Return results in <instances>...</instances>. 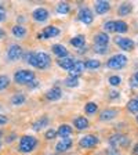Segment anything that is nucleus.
Returning <instances> with one entry per match:
<instances>
[{
	"label": "nucleus",
	"mask_w": 138,
	"mask_h": 155,
	"mask_svg": "<svg viewBox=\"0 0 138 155\" xmlns=\"http://www.w3.org/2000/svg\"><path fill=\"white\" fill-rule=\"evenodd\" d=\"M116 115H117V111L116 110H105L101 112L100 119L101 120H111V119H113Z\"/></svg>",
	"instance_id": "412c9836"
},
{
	"label": "nucleus",
	"mask_w": 138,
	"mask_h": 155,
	"mask_svg": "<svg viewBox=\"0 0 138 155\" xmlns=\"http://www.w3.org/2000/svg\"><path fill=\"white\" fill-rule=\"evenodd\" d=\"M115 43L119 46L122 50H124V51H131L133 48H134V46H135L131 39L120 38V36H116L115 38Z\"/></svg>",
	"instance_id": "0eeeda50"
},
{
	"label": "nucleus",
	"mask_w": 138,
	"mask_h": 155,
	"mask_svg": "<svg viewBox=\"0 0 138 155\" xmlns=\"http://www.w3.org/2000/svg\"><path fill=\"white\" fill-rule=\"evenodd\" d=\"M109 144L112 145L113 148H116V147H127V144H129V137L124 134H120V133H116V134L111 136Z\"/></svg>",
	"instance_id": "39448f33"
},
{
	"label": "nucleus",
	"mask_w": 138,
	"mask_h": 155,
	"mask_svg": "<svg viewBox=\"0 0 138 155\" xmlns=\"http://www.w3.org/2000/svg\"><path fill=\"white\" fill-rule=\"evenodd\" d=\"M55 136H57V132H55V130H53V129H50V130H47V132H46V139H47V140H53Z\"/></svg>",
	"instance_id": "c9c22d12"
},
{
	"label": "nucleus",
	"mask_w": 138,
	"mask_h": 155,
	"mask_svg": "<svg viewBox=\"0 0 138 155\" xmlns=\"http://www.w3.org/2000/svg\"><path fill=\"white\" fill-rule=\"evenodd\" d=\"M65 84L68 87H76V86H79V79H77V76H69L65 81Z\"/></svg>",
	"instance_id": "7c9ffc66"
},
{
	"label": "nucleus",
	"mask_w": 138,
	"mask_h": 155,
	"mask_svg": "<svg viewBox=\"0 0 138 155\" xmlns=\"http://www.w3.org/2000/svg\"><path fill=\"white\" fill-rule=\"evenodd\" d=\"M84 67L88 68V69H98L101 67V62L98 60H88V61L84 62Z\"/></svg>",
	"instance_id": "c85d7f7f"
},
{
	"label": "nucleus",
	"mask_w": 138,
	"mask_h": 155,
	"mask_svg": "<svg viewBox=\"0 0 138 155\" xmlns=\"http://www.w3.org/2000/svg\"><path fill=\"white\" fill-rule=\"evenodd\" d=\"M25 96L24 94H15V96H13V98H11V101H13L14 105H21V104L25 103Z\"/></svg>",
	"instance_id": "c756f323"
},
{
	"label": "nucleus",
	"mask_w": 138,
	"mask_h": 155,
	"mask_svg": "<svg viewBox=\"0 0 138 155\" xmlns=\"http://www.w3.org/2000/svg\"><path fill=\"white\" fill-rule=\"evenodd\" d=\"M94 50H95V53L104 54V53L108 51V47H106V46H95V47H94Z\"/></svg>",
	"instance_id": "e433bc0d"
},
{
	"label": "nucleus",
	"mask_w": 138,
	"mask_h": 155,
	"mask_svg": "<svg viewBox=\"0 0 138 155\" xmlns=\"http://www.w3.org/2000/svg\"><path fill=\"white\" fill-rule=\"evenodd\" d=\"M104 29L108 32H115V21H108L104 24Z\"/></svg>",
	"instance_id": "72a5a7b5"
},
{
	"label": "nucleus",
	"mask_w": 138,
	"mask_h": 155,
	"mask_svg": "<svg viewBox=\"0 0 138 155\" xmlns=\"http://www.w3.org/2000/svg\"><path fill=\"white\" fill-rule=\"evenodd\" d=\"M111 8V4L108 3V2H105V0H98L95 3V11L98 14H105L108 13Z\"/></svg>",
	"instance_id": "f8f14e48"
},
{
	"label": "nucleus",
	"mask_w": 138,
	"mask_h": 155,
	"mask_svg": "<svg viewBox=\"0 0 138 155\" xmlns=\"http://www.w3.org/2000/svg\"><path fill=\"white\" fill-rule=\"evenodd\" d=\"M137 122H138V116H137Z\"/></svg>",
	"instance_id": "49530a36"
},
{
	"label": "nucleus",
	"mask_w": 138,
	"mask_h": 155,
	"mask_svg": "<svg viewBox=\"0 0 138 155\" xmlns=\"http://www.w3.org/2000/svg\"><path fill=\"white\" fill-rule=\"evenodd\" d=\"M84 62L83 61H75L73 67H72V69L69 71V74H71V76H77V75H80L82 72H83L84 69Z\"/></svg>",
	"instance_id": "f3484780"
},
{
	"label": "nucleus",
	"mask_w": 138,
	"mask_h": 155,
	"mask_svg": "<svg viewBox=\"0 0 138 155\" xmlns=\"http://www.w3.org/2000/svg\"><path fill=\"white\" fill-rule=\"evenodd\" d=\"M69 10H71V7H69L68 3H65V2H61V3L57 6V13L58 14H68L69 13Z\"/></svg>",
	"instance_id": "bb28decb"
},
{
	"label": "nucleus",
	"mask_w": 138,
	"mask_h": 155,
	"mask_svg": "<svg viewBox=\"0 0 138 155\" xmlns=\"http://www.w3.org/2000/svg\"><path fill=\"white\" fill-rule=\"evenodd\" d=\"M61 94H62L61 89H58V87H53V89H50V90L46 93V98L50 100V101H55V100H58V98L61 97Z\"/></svg>",
	"instance_id": "2eb2a0df"
},
{
	"label": "nucleus",
	"mask_w": 138,
	"mask_h": 155,
	"mask_svg": "<svg viewBox=\"0 0 138 155\" xmlns=\"http://www.w3.org/2000/svg\"><path fill=\"white\" fill-rule=\"evenodd\" d=\"M13 35L15 36V38H24V36L26 35V29L24 28L22 25H14L13 26Z\"/></svg>",
	"instance_id": "5701e85b"
},
{
	"label": "nucleus",
	"mask_w": 138,
	"mask_h": 155,
	"mask_svg": "<svg viewBox=\"0 0 138 155\" xmlns=\"http://www.w3.org/2000/svg\"><path fill=\"white\" fill-rule=\"evenodd\" d=\"M10 83V79L6 76V75H2L0 76V90H3V89H6L7 86H8Z\"/></svg>",
	"instance_id": "473e14b6"
},
{
	"label": "nucleus",
	"mask_w": 138,
	"mask_h": 155,
	"mask_svg": "<svg viewBox=\"0 0 138 155\" xmlns=\"http://www.w3.org/2000/svg\"><path fill=\"white\" fill-rule=\"evenodd\" d=\"M133 154H134V155H138V143L134 145V148H133Z\"/></svg>",
	"instance_id": "79ce46f5"
},
{
	"label": "nucleus",
	"mask_w": 138,
	"mask_h": 155,
	"mask_svg": "<svg viewBox=\"0 0 138 155\" xmlns=\"http://www.w3.org/2000/svg\"><path fill=\"white\" fill-rule=\"evenodd\" d=\"M3 38H4V31L0 28V39H3Z\"/></svg>",
	"instance_id": "37998d69"
},
{
	"label": "nucleus",
	"mask_w": 138,
	"mask_h": 155,
	"mask_svg": "<svg viewBox=\"0 0 138 155\" xmlns=\"http://www.w3.org/2000/svg\"><path fill=\"white\" fill-rule=\"evenodd\" d=\"M53 53H54L55 55H58L59 58L68 57V50H66V47L62 46V45H54L53 46Z\"/></svg>",
	"instance_id": "6ab92c4d"
},
{
	"label": "nucleus",
	"mask_w": 138,
	"mask_h": 155,
	"mask_svg": "<svg viewBox=\"0 0 138 155\" xmlns=\"http://www.w3.org/2000/svg\"><path fill=\"white\" fill-rule=\"evenodd\" d=\"M71 134H72V127L68 125H61L57 130V136H59L61 139H69Z\"/></svg>",
	"instance_id": "4468645a"
},
{
	"label": "nucleus",
	"mask_w": 138,
	"mask_h": 155,
	"mask_svg": "<svg viewBox=\"0 0 138 155\" xmlns=\"http://www.w3.org/2000/svg\"><path fill=\"white\" fill-rule=\"evenodd\" d=\"M79 144H80L82 148H93L98 144V137H95L94 134H86L80 139Z\"/></svg>",
	"instance_id": "423d86ee"
},
{
	"label": "nucleus",
	"mask_w": 138,
	"mask_h": 155,
	"mask_svg": "<svg viewBox=\"0 0 138 155\" xmlns=\"http://www.w3.org/2000/svg\"><path fill=\"white\" fill-rule=\"evenodd\" d=\"M77 18H79V21H82L83 24H86V25H90V24L93 22L94 15H93V13H91L90 8L84 7V8H82L80 11H79V15H77Z\"/></svg>",
	"instance_id": "1a4fd4ad"
},
{
	"label": "nucleus",
	"mask_w": 138,
	"mask_h": 155,
	"mask_svg": "<svg viewBox=\"0 0 138 155\" xmlns=\"http://www.w3.org/2000/svg\"><path fill=\"white\" fill-rule=\"evenodd\" d=\"M14 81L18 84H28L29 86L32 82H35V74L29 69H21L14 74Z\"/></svg>",
	"instance_id": "f03ea898"
},
{
	"label": "nucleus",
	"mask_w": 138,
	"mask_h": 155,
	"mask_svg": "<svg viewBox=\"0 0 138 155\" xmlns=\"http://www.w3.org/2000/svg\"><path fill=\"white\" fill-rule=\"evenodd\" d=\"M36 145H37V140L33 136H22L21 140H19L18 148L21 152L28 154V152H32L36 148Z\"/></svg>",
	"instance_id": "7ed1b4c3"
},
{
	"label": "nucleus",
	"mask_w": 138,
	"mask_h": 155,
	"mask_svg": "<svg viewBox=\"0 0 138 155\" xmlns=\"http://www.w3.org/2000/svg\"><path fill=\"white\" fill-rule=\"evenodd\" d=\"M106 155H120V152L117 151L116 148H113V147H111V148L106 150Z\"/></svg>",
	"instance_id": "4c0bfd02"
},
{
	"label": "nucleus",
	"mask_w": 138,
	"mask_h": 155,
	"mask_svg": "<svg viewBox=\"0 0 138 155\" xmlns=\"http://www.w3.org/2000/svg\"><path fill=\"white\" fill-rule=\"evenodd\" d=\"M84 43H86V38L83 35H77L71 39V45L75 47H82V46H84Z\"/></svg>",
	"instance_id": "4be33fe9"
},
{
	"label": "nucleus",
	"mask_w": 138,
	"mask_h": 155,
	"mask_svg": "<svg viewBox=\"0 0 138 155\" xmlns=\"http://www.w3.org/2000/svg\"><path fill=\"white\" fill-rule=\"evenodd\" d=\"M120 82H122L120 76H111L109 78V83L112 84V86H119Z\"/></svg>",
	"instance_id": "f704fd0d"
},
{
	"label": "nucleus",
	"mask_w": 138,
	"mask_h": 155,
	"mask_svg": "<svg viewBox=\"0 0 138 155\" xmlns=\"http://www.w3.org/2000/svg\"><path fill=\"white\" fill-rule=\"evenodd\" d=\"M25 61L30 64L32 67L39 68V69H46L51 64V58L47 53L39 51V53H26L25 54Z\"/></svg>",
	"instance_id": "f257e3e1"
},
{
	"label": "nucleus",
	"mask_w": 138,
	"mask_h": 155,
	"mask_svg": "<svg viewBox=\"0 0 138 155\" xmlns=\"http://www.w3.org/2000/svg\"><path fill=\"white\" fill-rule=\"evenodd\" d=\"M59 35V29L57 26H46L44 31H43V38H55V36Z\"/></svg>",
	"instance_id": "dca6fc26"
},
{
	"label": "nucleus",
	"mask_w": 138,
	"mask_h": 155,
	"mask_svg": "<svg viewBox=\"0 0 138 155\" xmlns=\"http://www.w3.org/2000/svg\"><path fill=\"white\" fill-rule=\"evenodd\" d=\"M94 42H95L97 46H108V42H109V36L106 33H97L95 38H94Z\"/></svg>",
	"instance_id": "a211bd4d"
},
{
	"label": "nucleus",
	"mask_w": 138,
	"mask_h": 155,
	"mask_svg": "<svg viewBox=\"0 0 138 155\" xmlns=\"http://www.w3.org/2000/svg\"><path fill=\"white\" fill-rule=\"evenodd\" d=\"M73 125L76 129L83 130V129H87V127H88V120H87L84 116H77L76 119L73 120Z\"/></svg>",
	"instance_id": "aec40b11"
},
{
	"label": "nucleus",
	"mask_w": 138,
	"mask_h": 155,
	"mask_svg": "<svg viewBox=\"0 0 138 155\" xmlns=\"http://www.w3.org/2000/svg\"><path fill=\"white\" fill-rule=\"evenodd\" d=\"M131 10H133V6L129 3H123L122 6L119 7V14L120 15H127V14L131 13Z\"/></svg>",
	"instance_id": "cd10ccee"
},
{
	"label": "nucleus",
	"mask_w": 138,
	"mask_h": 155,
	"mask_svg": "<svg viewBox=\"0 0 138 155\" xmlns=\"http://www.w3.org/2000/svg\"><path fill=\"white\" fill-rule=\"evenodd\" d=\"M6 18V10H4L3 6H0V22Z\"/></svg>",
	"instance_id": "58836bf2"
},
{
	"label": "nucleus",
	"mask_w": 138,
	"mask_h": 155,
	"mask_svg": "<svg viewBox=\"0 0 138 155\" xmlns=\"http://www.w3.org/2000/svg\"><path fill=\"white\" fill-rule=\"evenodd\" d=\"M109 97H111V98H117V97H119V91H117V90H111Z\"/></svg>",
	"instance_id": "a19ab883"
},
{
	"label": "nucleus",
	"mask_w": 138,
	"mask_h": 155,
	"mask_svg": "<svg viewBox=\"0 0 138 155\" xmlns=\"http://www.w3.org/2000/svg\"><path fill=\"white\" fill-rule=\"evenodd\" d=\"M97 110H98L97 104H94V103H87L86 104V112L88 114V115H93V114H95Z\"/></svg>",
	"instance_id": "2f4dec72"
},
{
	"label": "nucleus",
	"mask_w": 138,
	"mask_h": 155,
	"mask_svg": "<svg viewBox=\"0 0 138 155\" xmlns=\"http://www.w3.org/2000/svg\"><path fill=\"white\" fill-rule=\"evenodd\" d=\"M127 110L133 114L138 112V97H135V98H133L131 101H129V104H127Z\"/></svg>",
	"instance_id": "393cba45"
},
{
	"label": "nucleus",
	"mask_w": 138,
	"mask_h": 155,
	"mask_svg": "<svg viewBox=\"0 0 138 155\" xmlns=\"http://www.w3.org/2000/svg\"><path fill=\"white\" fill-rule=\"evenodd\" d=\"M7 122H8V118H7V116H4V115H0V126L6 125Z\"/></svg>",
	"instance_id": "ea45409f"
},
{
	"label": "nucleus",
	"mask_w": 138,
	"mask_h": 155,
	"mask_svg": "<svg viewBox=\"0 0 138 155\" xmlns=\"http://www.w3.org/2000/svg\"><path fill=\"white\" fill-rule=\"evenodd\" d=\"M0 137H2V132H0Z\"/></svg>",
	"instance_id": "a18cd8bd"
},
{
	"label": "nucleus",
	"mask_w": 138,
	"mask_h": 155,
	"mask_svg": "<svg viewBox=\"0 0 138 155\" xmlns=\"http://www.w3.org/2000/svg\"><path fill=\"white\" fill-rule=\"evenodd\" d=\"M7 57H8L10 61H17L19 58L22 57V48L18 45H11L7 51Z\"/></svg>",
	"instance_id": "6e6552de"
},
{
	"label": "nucleus",
	"mask_w": 138,
	"mask_h": 155,
	"mask_svg": "<svg viewBox=\"0 0 138 155\" xmlns=\"http://www.w3.org/2000/svg\"><path fill=\"white\" fill-rule=\"evenodd\" d=\"M32 15H33V19H35V21L43 22V21H46V19L48 18V11H47V8L39 7V8H36L35 11H33Z\"/></svg>",
	"instance_id": "9d476101"
},
{
	"label": "nucleus",
	"mask_w": 138,
	"mask_h": 155,
	"mask_svg": "<svg viewBox=\"0 0 138 155\" xmlns=\"http://www.w3.org/2000/svg\"><path fill=\"white\" fill-rule=\"evenodd\" d=\"M71 147H72L71 139H61V141L55 145V150H57L58 152H64V151H68Z\"/></svg>",
	"instance_id": "ddd939ff"
},
{
	"label": "nucleus",
	"mask_w": 138,
	"mask_h": 155,
	"mask_svg": "<svg viewBox=\"0 0 138 155\" xmlns=\"http://www.w3.org/2000/svg\"><path fill=\"white\" fill-rule=\"evenodd\" d=\"M47 122H48V119H47V116H43L42 119H39V120H36L35 123H33V129L37 132V130H42L44 126H47Z\"/></svg>",
	"instance_id": "b1692460"
},
{
	"label": "nucleus",
	"mask_w": 138,
	"mask_h": 155,
	"mask_svg": "<svg viewBox=\"0 0 138 155\" xmlns=\"http://www.w3.org/2000/svg\"><path fill=\"white\" fill-rule=\"evenodd\" d=\"M127 64V57L123 54H116L108 60V67L111 69H123Z\"/></svg>",
	"instance_id": "20e7f679"
},
{
	"label": "nucleus",
	"mask_w": 138,
	"mask_h": 155,
	"mask_svg": "<svg viewBox=\"0 0 138 155\" xmlns=\"http://www.w3.org/2000/svg\"><path fill=\"white\" fill-rule=\"evenodd\" d=\"M115 32L124 33L127 32V24L123 21H115Z\"/></svg>",
	"instance_id": "a878e982"
},
{
	"label": "nucleus",
	"mask_w": 138,
	"mask_h": 155,
	"mask_svg": "<svg viewBox=\"0 0 138 155\" xmlns=\"http://www.w3.org/2000/svg\"><path fill=\"white\" fill-rule=\"evenodd\" d=\"M134 79L138 82V72H135V75H134Z\"/></svg>",
	"instance_id": "c03bdc74"
},
{
	"label": "nucleus",
	"mask_w": 138,
	"mask_h": 155,
	"mask_svg": "<svg viewBox=\"0 0 138 155\" xmlns=\"http://www.w3.org/2000/svg\"><path fill=\"white\" fill-rule=\"evenodd\" d=\"M73 64H75V61H73V58H71V57L58 58V65H59L62 69H65V71H71Z\"/></svg>",
	"instance_id": "9b49d317"
}]
</instances>
